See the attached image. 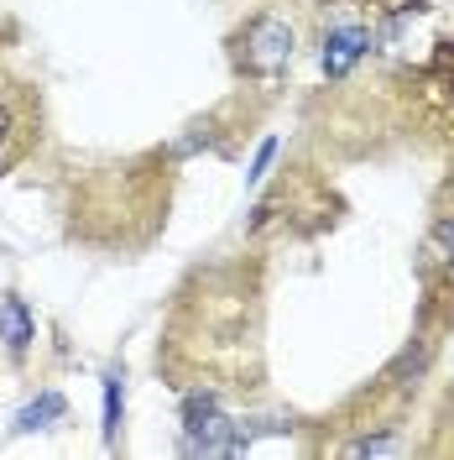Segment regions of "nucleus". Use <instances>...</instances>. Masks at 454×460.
Returning <instances> with one entry per match:
<instances>
[{
  "label": "nucleus",
  "instance_id": "obj_1",
  "mask_svg": "<svg viewBox=\"0 0 454 460\" xmlns=\"http://www.w3.org/2000/svg\"><path fill=\"white\" fill-rule=\"evenodd\" d=\"M246 445H251V429H240L214 393L183 398V456H240Z\"/></svg>",
  "mask_w": 454,
  "mask_h": 460
},
{
  "label": "nucleus",
  "instance_id": "obj_2",
  "mask_svg": "<svg viewBox=\"0 0 454 460\" xmlns=\"http://www.w3.org/2000/svg\"><path fill=\"white\" fill-rule=\"evenodd\" d=\"M240 63H246V74H256V79H277L287 63H292V27H287L283 16H261L246 31Z\"/></svg>",
  "mask_w": 454,
  "mask_h": 460
},
{
  "label": "nucleus",
  "instance_id": "obj_3",
  "mask_svg": "<svg viewBox=\"0 0 454 460\" xmlns=\"http://www.w3.org/2000/svg\"><path fill=\"white\" fill-rule=\"evenodd\" d=\"M366 53H371V31L366 27H335L329 37H324V74H329V79H345Z\"/></svg>",
  "mask_w": 454,
  "mask_h": 460
},
{
  "label": "nucleus",
  "instance_id": "obj_4",
  "mask_svg": "<svg viewBox=\"0 0 454 460\" xmlns=\"http://www.w3.org/2000/svg\"><path fill=\"white\" fill-rule=\"evenodd\" d=\"M0 341L11 356H27L37 341V319H31L27 298H16V293H0Z\"/></svg>",
  "mask_w": 454,
  "mask_h": 460
},
{
  "label": "nucleus",
  "instance_id": "obj_5",
  "mask_svg": "<svg viewBox=\"0 0 454 460\" xmlns=\"http://www.w3.org/2000/svg\"><path fill=\"white\" fill-rule=\"evenodd\" d=\"M63 413H68V398L48 387V393H37V398H31L27 408L16 413V424H11V429H16V434H31V429H53L57 419H63Z\"/></svg>",
  "mask_w": 454,
  "mask_h": 460
},
{
  "label": "nucleus",
  "instance_id": "obj_6",
  "mask_svg": "<svg viewBox=\"0 0 454 460\" xmlns=\"http://www.w3.org/2000/svg\"><path fill=\"white\" fill-rule=\"evenodd\" d=\"M120 434V372H105V445Z\"/></svg>",
  "mask_w": 454,
  "mask_h": 460
},
{
  "label": "nucleus",
  "instance_id": "obj_7",
  "mask_svg": "<svg viewBox=\"0 0 454 460\" xmlns=\"http://www.w3.org/2000/svg\"><path fill=\"white\" fill-rule=\"evenodd\" d=\"M272 157H277V137H266V142H261V152H256V163H251V172H246V183H261V178H266V168H272Z\"/></svg>",
  "mask_w": 454,
  "mask_h": 460
},
{
  "label": "nucleus",
  "instance_id": "obj_8",
  "mask_svg": "<svg viewBox=\"0 0 454 460\" xmlns=\"http://www.w3.org/2000/svg\"><path fill=\"white\" fill-rule=\"evenodd\" d=\"M387 450H397L387 434H376V439H355V445H350V456H387Z\"/></svg>",
  "mask_w": 454,
  "mask_h": 460
},
{
  "label": "nucleus",
  "instance_id": "obj_9",
  "mask_svg": "<svg viewBox=\"0 0 454 460\" xmlns=\"http://www.w3.org/2000/svg\"><path fill=\"white\" fill-rule=\"evenodd\" d=\"M5 137H11V111L0 105V142H5Z\"/></svg>",
  "mask_w": 454,
  "mask_h": 460
}]
</instances>
